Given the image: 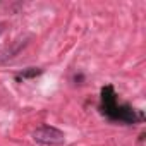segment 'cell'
Instances as JSON below:
<instances>
[{"instance_id":"6da1fadb","label":"cell","mask_w":146,"mask_h":146,"mask_svg":"<svg viewBox=\"0 0 146 146\" xmlns=\"http://www.w3.org/2000/svg\"><path fill=\"white\" fill-rule=\"evenodd\" d=\"M33 139L43 146H60L65 139L64 132L52 125H41L33 132Z\"/></svg>"},{"instance_id":"7a4b0ae2","label":"cell","mask_w":146,"mask_h":146,"mask_svg":"<svg viewBox=\"0 0 146 146\" xmlns=\"http://www.w3.org/2000/svg\"><path fill=\"white\" fill-rule=\"evenodd\" d=\"M41 74V69H35V67H31V69H28V70H24L23 74L19 76V78H23V79H28V78H36V76H40Z\"/></svg>"},{"instance_id":"3957f363","label":"cell","mask_w":146,"mask_h":146,"mask_svg":"<svg viewBox=\"0 0 146 146\" xmlns=\"http://www.w3.org/2000/svg\"><path fill=\"white\" fill-rule=\"evenodd\" d=\"M0 33H2V26H0Z\"/></svg>"}]
</instances>
